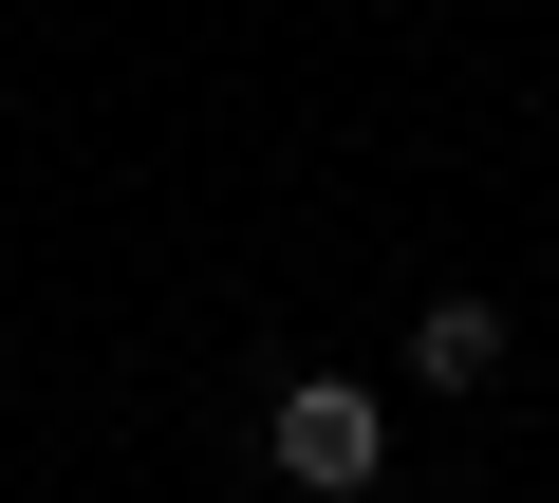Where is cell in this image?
Segmentation results:
<instances>
[{"instance_id": "6da1fadb", "label": "cell", "mask_w": 559, "mask_h": 503, "mask_svg": "<svg viewBox=\"0 0 559 503\" xmlns=\"http://www.w3.org/2000/svg\"><path fill=\"white\" fill-rule=\"evenodd\" d=\"M261 447H280V484H318V503H355V484L392 466V410H373L355 373H299V392L261 410Z\"/></svg>"}, {"instance_id": "7a4b0ae2", "label": "cell", "mask_w": 559, "mask_h": 503, "mask_svg": "<svg viewBox=\"0 0 559 503\" xmlns=\"http://www.w3.org/2000/svg\"><path fill=\"white\" fill-rule=\"evenodd\" d=\"M411 373H429V392H485V373H503V299H429V318H411Z\"/></svg>"}]
</instances>
